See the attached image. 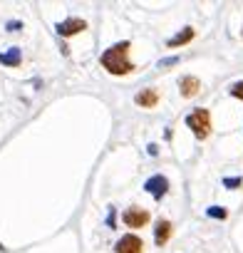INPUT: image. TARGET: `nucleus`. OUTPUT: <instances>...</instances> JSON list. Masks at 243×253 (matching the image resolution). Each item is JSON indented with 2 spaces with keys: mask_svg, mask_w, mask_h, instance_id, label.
Instances as JSON below:
<instances>
[{
  "mask_svg": "<svg viewBox=\"0 0 243 253\" xmlns=\"http://www.w3.org/2000/svg\"><path fill=\"white\" fill-rule=\"evenodd\" d=\"M55 30H57L60 38H72V35H77V33H84V30H87V23H84L82 18H67V20L57 23Z\"/></svg>",
  "mask_w": 243,
  "mask_h": 253,
  "instance_id": "obj_6",
  "label": "nucleus"
},
{
  "mask_svg": "<svg viewBox=\"0 0 243 253\" xmlns=\"http://www.w3.org/2000/svg\"><path fill=\"white\" fill-rule=\"evenodd\" d=\"M144 191H147L154 201H162V199L166 196V191H169V179H166L164 174H154V176H149V179L144 181Z\"/></svg>",
  "mask_w": 243,
  "mask_h": 253,
  "instance_id": "obj_4",
  "label": "nucleus"
},
{
  "mask_svg": "<svg viewBox=\"0 0 243 253\" xmlns=\"http://www.w3.org/2000/svg\"><path fill=\"white\" fill-rule=\"evenodd\" d=\"M134 104H139V107H144V109L157 107V104H159V89H157V87H147V89L137 92V94H134Z\"/></svg>",
  "mask_w": 243,
  "mask_h": 253,
  "instance_id": "obj_9",
  "label": "nucleus"
},
{
  "mask_svg": "<svg viewBox=\"0 0 243 253\" xmlns=\"http://www.w3.org/2000/svg\"><path fill=\"white\" fill-rule=\"evenodd\" d=\"M206 216H208V218H218V221H223V218L228 216V211H226L223 206H208V209H206Z\"/></svg>",
  "mask_w": 243,
  "mask_h": 253,
  "instance_id": "obj_12",
  "label": "nucleus"
},
{
  "mask_svg": "<svg viewBox=\"0 0 243 253\" xmlns=\"http://www.w3.org/2000/svg\"><path fill=\"white\" fill-rule=\"evenodd\" d=\"M181 62V57H164V60H159V67H174V65H179Z\"/></svg>",
  "mask_w": 243,
  "mask_h": 253,
  "instance_id": "obj_17",
  "label": "nucleus"
},
{
  "mask_svg": "<svg viewBox=\"0 0 243 253\" xmlns=\"http://www.w3.org/2000/svg\"><path fill=\"white\" fill-rule=\"evenodd\" d=\"M23 62V50L20 47H8L0 52V65H5V67H20Z\"/></svg>",
  "mask_w": 243,
  "mask_h": 253,
  "instance_id": "obj_11",
  "label": "nucleus"
},
{
  "mask_svg": "<svg viewBox=\"0 0 243 253\" xmlns=\"http://www.w3.org/2000/svg\"><path fill=\"white\" fill-rule=\"evenodd\" d=\"M114 253H144V241L137 233H124L114 243Z\"/></svg>",
  "mask_w": 243,
  "mask_h": 253,
  "instance_id": "obj_5",
  "label": "nucleus"
},
{
  "mask_svg": "<svg viewBox=\"0 0 243 253\" xmlns=\"http://www.w3.org/2000/svg\"><path fill=\"white\" fill-rule=\"evenodd\" d=\"M186 126L194 132V137L196 139H208V134H211V114H208V109H203V107H199V109H194V112H189L186 114Z\"/></svg>",
  "mask_w": 243,
  "mask_h": 253,
  "instance_id": "obj_2",
  "label": "nucleus"
},
{
  "mask_svg": "<svg viewBox=\"0 0 243 253\" xmlns=\"http://www.w3.org/2000/svg\"><path fill=\"white\" fill-rule=\"evenodd\" d=\"M5 30L8 33H20L23 30V20H8L5 23Z\"/></svg>",
  "mask_w": 243,
  "mask_h": 253,
  "instance_id": "obj_15",
  "label": "nucleus"
},
{
  "mask_svg": "<svg viewBox=\"0 0 243 253\" xmlns=\"http://www.w3.org/2000/svg\"><path fill=\"white\" fill-rule=\"evenodd\" d=\"M199 89H201L199 77H194V75H184V77L179 80V92H181V97H184V99L196 97V94H199Z\"/></svg>",
  "mask_w": 243,
  "mask_h": 253,
  "instance_id": "obj_8",
  "label": "nucleus"
},
{
  "mask_svg": "<svg viewBox=\"0 0 243 253\" xmlns=\"http://www.w3.org/2000/svg\"><path fill=\"white\" fill-rule=\"evenodd\" d=\"M194 38H196V30H194L191 25H186L184 30H179V33H176L174 38H169V40H166V47H171V50H174V47L189 45V42H191Z\"/></svg>",
  "mask_w": 243,
  "mask_h": 253,
  "instance_id": "obj_10",
  "label": "nucleus"
},
{
  "mask_svg": "<svg viewBox=\"0 0 243 253\" xmlns=\"http://www.w3.org/2000/svg\"><path fill=\"white\" fill-rule=\"evenodd\" d=\"M109 228H117V209L114 206H109V213H107V221H104Z\"/></svg>",
  "mask_w": 243,
  "mask_h": 253,
  "instance_id": "obj_16",
  "label": "nucleus"
},
{
  "mask_svg": "<svg viewBox=\"0 0 243 253\" xmlns=\"http://www.w3.org/2000/svg\"><path fill=\"white\" fill-rule=\"evenodd\" d=\"M147 152H149L152 157H157V154H159V147H157V144H149V147H147Z\"/></svg>",
  "mask_w": 243,
  "mask_h": 253,
  "instance_id": "obj_18",
  "label": "nucleus"
},
{
  "mask_svg": "<svg viewBox=\"0 0 243 253\" xmlns=\"http://www.w3.org/2000/svg\"><path fill=\"white\" fill-rule=\"evenodd\" d=\"M223 186H226V189H241V186H243V179H241V176H226V179H223Z\"/></svg>",
  "mask_w": 243,
  "mask_h": 253,
  "instance_id": "obj_13",
  "label": "nucleus"
},
{
  "mask_svg": "<svg viewBox=\"0 0 243 253\" xmlns=\"http://www.w3.org/2000/svg\"><path fill=\"white\" fill-rule=\"evenodd\" d=\"M241 38H243V30H241Z\"/></svg>",
  "mask_w": 243,
  "mask_h": 253,
  "instance_id": "obj_19",
  "label": "nucleus"
},
{
  "mask_svg": "<svg viewBox=\"0 0 243 253\" xmlns=\"http://www.w3.org/2000/svg\"><path fill=\"white\" fill-rule=\"evenodd\" d=\"M122 221H124L127 228H144L149 221H152V213L147 209H139V206H129L124 213H122Z\"/></svg>",
  "mask_w": 243,
  "mask_h": 253,
  "instance_id": "obj_3",
  "label": "nucleus"
},
{
  "mask_svg": "<svg viewBox=\"0 0 243 253\" xmlns=\"http://www.w3.org/2000/svg\"><path fill=\"white\" fill-rule=\"evenodd\" d=\"M171 233H174V223H171L169 218H159L157 226H154V243H157L159 248L166 246L169 238H171Z\"/></svg>",
  "mask_w": 243,
  "mask_h": 253,
  "instance_id": "obj_7",
  "label": "nucleus"
},
{
  "mask_svg": "<svg viewBox=\"0 0 243 253\" xmlns=\"http://www.w3.org/2000/svg\"><path fill=\"white\" fill-rule=\"evenodd\" d=\"M228 94L231 97H236V99H241L243 102V82H233L231 87H228Z\"/></svg>",
  "mask_w": 243,
  "mask_h": 253,
  "instance_id": "obj_14",
  "label": "nucleus"
},
{
  "mask_svg": "<svg viewBox=\"0 0 243 253\" xmlns=\"http://www.w3.org/2000/svg\"><path fill=\"white\" fill-rule=\"evenodd\" d=\"M129 47H132L129 40H122V42H114L112 47H107V50L102 52V57H99L102 67H104L109 75H117V77L132 75V72H134V62L129 60Z\"/></svg>",
  "mask_w": 243,
  "mask_h": 253,
  "instance_id": "obj_1",
  "label": "nucleus"
}]
</instances>
